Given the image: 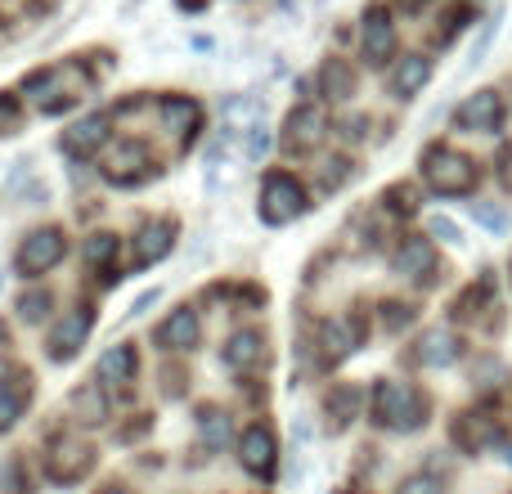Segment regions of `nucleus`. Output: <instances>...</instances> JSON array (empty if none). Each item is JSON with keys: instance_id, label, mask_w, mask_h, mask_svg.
Returning a JSON list of instances; mask_svg holds the SVG:
<instances>
[{"instance_id": "20e7f679", "label": "nucleus", "mask_w": 512, "mask_h": 494, "mask_svg": "<svg viewBox=\"0 0 512 494\" xmlns=\"http://www.w3.org/2000/svg\"><path fill=\"white\" fill-rule=\"evenodd\" d=\"M454 122L472 135H495L499 122H504V99H499V90H477L472 99H463Z\"/></svg>"}, {"instance_id": "412c9836", "label": "nucleus", "mask_w": 512, "mask_h": 494, "mask_svg": "<svg viewBox=\"0 0 512 494\" xmlns=\"http://www.w3.org/2000/svg\"><path fill=\"white\" fill-rule=\"evenodd\" d=\"M162 117H167V126L171 131H180V135H189L198 126V108L189 104V99H171V104L162 108Z\"/></svg>"}, {"instance_id": "aec40b11", "label": "nucleus", "mask_w": 512, "mask_h": 494, "mask_svg": "<svg viewBox=\"0 0 512 494\" xmlns=\"http://www.w3.org/2000/svg\"><path fill=\"white\" fill-rule=\"evenodd\" d=\"M351 90H355V77H351V68L346 63H324V95L328 99H351Z\"/></svg>"}, {"instance_id": "f704fd0d", "label": "nucleus", "mask_w": 512, "mask_h": 494, "mask_svg": "<svg viewBox=\"0 0 512 494\" xmlns=\"http://www.w3.org/2000/svg\"><path fill=\"white\" fill-rule=\"evenodd\" d=\"M0 288H5V274H0Z\"/></svg>"}, {"instance_id": "c85d7f7f", "label": "nucleus", "mask_w": 512, "mask_h": 494, "mask_svg": "<svg viewBox=\"0 0 512 494\" xmlns=\"http://www.w3.org/2000/svg\"><path fill=\"white\" fill-rule=\"evenodd\" d=\"M427 230H432L436 239H445V243H459V239H463L459 225H454L450 216H432V221H427Z\"/></svg>"}, {"instance_id": "2eb2a0df", "label": "nucleus", "mask_w": 512, "mask_h": 494, "mask_svg": "<svg viewBox=\"0 0 512 494\" xmlns=\"http://www.w3.org/2000/svg\"><path fill=\"white\" fill-rule=\"evenodd\" d=\"M162 342L176 346V351H194V346H198V315H194V310L180 306L176 315L162 324Z\"/></svg>"}, {"instance_id": "b1692460", "label": "nucleus", "mask_w": 512, "mask_h": 494, "mask_svg": "<svg viewBox=\"0 0 512 494\" xmlns=\"http://www.w3.org/2000/svg\"><path fill=\"white\" fill-rule=\"evenodd\" d=\"M225 436H230L225 414H216V409H212V414H203V441L212 445V450H216V445H225Z\"/></svg>"}, {"instance_id": "5701e85b", "label": "nucleus", "mask_w": 512, "mask_h": 494, "mask_svg": "<svg viewBox=\"0 0 512 494\" xmlns=\"http://www.w3.org/2000/svg\"><path fill=\"white\" fill-rule=\"evenodd\" d=\"M113 252H117V239H113V234H95V239L86 243V261H90V265H108V261H113Z\"/></svg>"}, {"instance_id": "72a5a7b5", "label": "nucleus", "mask_w": 512, "mask_h": 494, "mask_svg": "<svg viewBox=\"0 0 512 494\" xmlns=\"http://www.w3.org/2000/svg\"><path fill=\"white\" fill-rule=\"evenodd\" d=\"M108 494H126V490H108Z\"/></svg>"}, {"instance_id": "6ab92c4d", "label": "nucleus", "mask_w": 512, "mask_h": 494, "mask_svg": "<svg viewBox=\"0 0 512 494\" xmlns=\"http://www.w3.org/2000/svg\"><path fill=\"white\" fill-rule=\"evenodd\" d=\"M261 122V99H230V104H225V126H230V131H252V126Z\"/></svg>"}, {"instance_id": "9b49d317", "label": "nucleus", "mask_w": 512, "mask_h": 494, "mask_svg": "<svg viewBox=\"0 0 512 494\" xmlns=\"http://www.w3.org/2000/svg\"><path fill=\"white\" fill-rule=\"evenodd\" d=\"M459 360V337L450 333V328H432V333H423V342H418V364H427V369H445V364Z\"/></svg>"}, {"instance_id": "f257e3e1", "label": "nucleus", "mask_w": 512, "mask_h": 494, "mask_svg": "<svg viewBox=\"0 0 512 494\" xmlns=\"http://www.w3.org/2000/svg\"><path fill=\"white\" fill-rule=\"evenodd\" d=\"M373 418L382 427H391V432H414L427 418V400L409 382H378V391H373Z\"/></svg>"}, {"instance_id": "f03ea898", "label": "nucleus", "mask_w": 512, "mask_h": 494, "mask_svg": "<svg viewBox=\"0 0 512 494\" xmlns=\"http://www.w3.org/2000/svg\"><path fill=\"white\" fill-rule=\"evenodd\" d=\"M423 180L445 198L472 194V185H477V167H472V158H463V153H454V149H427Z\"/></svg>"}, {"instance_id": "9d476101", "label": "nucleus", "mask_w": 512, "mask_h": 494, "mask_svg": "<svg viewBox=\"0 0 512 494\" xmlns=\"http://www.w3.org/2000/svg\"><path fill=\"white\" fill-rule=\"evenodd\" d=\"M104 135H108L104 117H81V122L72 126V131H63L59 149L68 153V158H90V153H99V144H104Z\"/></svg>"}, {"instance_id": "7ed1b4c3", "label": "nucleus", "mask_w": 512, "mask_h": 494, "mask_svg": "<svg viewBox=\"0 0 512 494\" xmlns=\"http://www.w3.org/2000/svg\"><path fill=\"white\" fill-rule=\"evenodd\" d=\"M306 212V189L292 176H270L261 189V221L265 225H288Z\"/></svg>"}, {"instance_id": "a878e982", "label": "nucleus", "mask_w": 512, "mask_h": 494, "mask_svg": "<svg viewBox=\"0 0 512 494\" xmlns=\"http://www.w3.org/2000/svg\"><path fill=\"white\" fill-rule=\"evenodd\" d=\"M472 216H477L486 230H495V234H504L508 230V212H499V207H486V203H472Z\"/></svg>"}, {"instance_id": "39448f33", "label": "nucleus", "mask_w": 512, "mask_h": 494, "mask_svg": "<svg viewBox=\"0 0 512 494\" xmlns=\"http://www.w3.org/2000/svg\"><path fill=\"white\" fill-rule=\"evenodd\" d=\"M63 252H68L63 230H36V234H27L23 247H18V270L23 274H45L54 261H63Z\"/></svg>"}, {"instance_id": "f8f14e48", "label": "nucleus", "mask_w": 512, "mask_h": 494, "mask_svg": "<svg viewBox=\"0 0 512 494\" xmlns=\"http://www.w3.org/2000/svg\"><path fill=\"white\" fill-rule=\"evenodd\" d=\"M283 144H288V149H310V144L319 140V135H324V117H319V108H310V104H301L297 113L288 117V126H283Z\"/></svg>"}, {"instance_id": "6e6552de", "label": "nucleus", "mask_w": 512, "mask_h": 494, "mask_svg": "<svg viewBox=\"0 0 512 494\" xmlns=\"http://www.w3.org/2000/svg\"><path fill=\"white\" fill-rule=\"evenodd\" d=\"M171 239H176V225L171 221H144V230L135 234V265H153L171 252Z\"/></svg>"}, {"instance_id": "a211bd4d", "label": "nucleus", "mask_w": 512, "mask_h": 494, "mask_svg": "<svg viewBox=\"0 0 512 494\" xmlns=\"http://www.w3.org/2000/svg\"><path fill=\"white\" fill-rule=\"evenodd\" d=\"M225 360H230L234 373L256 369V364H261V337H256V333H239L230 342V351H225Z\"/></svg>"}, {"instance_id": "bb28decb", "label": "nucleus", "mask_w": 512, "mask_h": 494, "mask_svg": "<svg viewBox=\"0 0 512 494\" xmlns=\"http://www.w3.org/2000/svg\"><path fill=\"white\" fill-rule=\"evenodd\" d=\"M355 400H360V396H355L351 387H342V391H333V400H328V409H333V414H342V423H346V418L355 414Z\"/></svg>"}, {"instance_id": "f3484780", "label": "nucleus", "mask_w": 512, "mask_h": 494, "mask_svg": "<svg viewBox=\"0 0 512 494\" xmlns=\"http://www.w3.org/2000/svg\"><path fill=\"white\" fill-rule=\"evenodd\" d=\"M23 405H27V382H23V378L0 382V432H9V427L18 423Z\"/></svg>"}, {"instance_id": "4be33fe9", "label": "nucleus", "mask_w": 512, "mask_h": 494, "mask_svg": "<svg viewBox=\"0 0 512 494\" xmlns=\"http://www.w3.org/2000/svg\"><path fill=\"white\" fill-rule=\"evenodd\" d=\"M50 292H27L23 301H18V319H23V324H41L45 315H50Z\"/></svg>"}, {"instance_id": "cd10ccee", "label": "nucleus", "mask_w": 512, "mask_h": 494, "mask_svg": "<svg viewBox=\"0 0 512 494\" xmlns=\"http://www.w3.org/2000/svg\"><path fill=\"white\" fill-rule=\"evenodd\" d=\"M265 144H270V126L265 122H256L252 131H248V162H256L265 153Z\"/></svg>"}, {"instance_id": "393cba45", "label": "nucleus", "mask_w": 512, "mask_h": 494, "mask_svg": "<svg viewBox=\"0 0 512 494\" xmlns=\"http://www.w3.org/2000/svg\"><path fill=\"white\" fill-rule=\"evenodd\" d=\"M324 337H328V355H333V360H342L346 351H355V346H351V333H346V324H328Z\"/></svg>"}, {"instance_id": "ddd939ff", "label": "nucleus", "mask_w": 512, "mask_h": 494, "mask_svg": "<svg viewBox=\"0 0 512 494\" xmlns=\"http://www.w3.org/2000/svg\"><path fill=\"white\" fill-rule=\"evenodd\" d=\"M436 270V252L427 239H405V247L396 252V274H405V279H427V274Z\"/></svg>"}, {"instance_id": "c756f323", "label": "nucleus", "mask_w": 512, "mask_h": 494, "mask_svg": "<svg viewBox=\"0 0 512 494\" xmlns=\"http://www.w3.org/2000/svg\"><path fill=\"white\" fill-rule=\"evenodd\" d=\"M400 494H445V490H441V481H432V477H409L405 486H400Z\"/></svg>"}, {"instance_id": "1a4fd4ad", "label": "nucleus", "mask_w": 512, "mask_h": 494, "mask_svg": "<svg viewBox=\"0 0 512 494\" xmlns=\"http://www.w3.org/2000/svg\"><path fill=\"white\" fill-rule=\"evenodd\" d=\"M239 450H243L239 463L252 472V477H270V472H274V436L265 432V427H248Z\"/></svg>"}, {"instance_id": "dca6fc26", "label": "nucleus", "mask_w": 512, "mask_h": 494, "mask_svg": "<svg viewBox=\"0 0 512 494\" xmlns=\"http://www.w3.org/2000/svg\"><path fill=\"white\" fill-rule=\"evenodd\" d=\"M95 378L113 382V387L131 382V378H135V351H131V346H113V351H104V355H99Z\"/></svg>"}, {"instance_id": "2f4dec72", "label": "nucleus", "mask_w": 512, "mask_h": 494, "mask_svg": "<svg viewBox=\"0 0 512 494\" xmlns=\"http://www.w3.org/2000/svg\"><path fill=\"white\" fill-rule=\"evenodd\" d=\"M499 180H504V185L512 189V149L499 153Z\"/></svg>"}, {"instance_id": "0eeeda50", "label": "nucleus", "mask_w": 512, "mask_h": 494, "mask_svg": "<svg viewBox=\"0 0 512 494\" xmlns=\"http://www.w3.org/2000/svg\"><path fill=\"white\" fill-rule=\"evenodd\" d=\"M391 50H396V27H391L387 9H369V14H364V59L387 63Z\"/></svg>"}, {"instance_id": "7c9ffc66", "label": "nucleus", "mask_w": 512, "mask_h": 494, "mask_svg": "<svg viewBox=\"0 0 512 494\" xmlns=\"http://www.w3.org/2000/svg\"><path fill=\"white\" fill-rule=\"evenodd\" d=\"M14 122H18V104L9 95H0V135L14 131Z\"/></svg>"}, {"instance_id": "4468645a", "label": "nucleus", "mask_w": 512, "mask_h": 494, "mask_svg": "<svg viewBox=\"0 0 512 494\" xmlns=\"http://www.w3.org/2000/svg\"><path fill=\"white\" fill-rule=\"evenodd\" d=\"M427 77H432V63H427L423 54H409V59H400L396 72H391V90H396L400 99H414L418 90L427 86Z\"/></svg>"}, {"instance_id": "423d86ee", "label": "nucleus", "mask_w": 512, "mask_h": 494, "mask_svg": "<svg viewBox=\"0 0 512 494\" xmlns=\"http://www.w3.org/2000/svg\"><path fill=\"white\" fill-rule=\"evenodd\" d=\"M86 337H90V310L86 306L63 310V324L54 328V337H50V355L54 360H72V355L86 346Z\"/></svg>"}, {"instance_id": "473e14b6", "label": "nucleus", "mask_w": 512, "mask_h": 494, "mask_svg": "<svg viewBox=\"0 0 512 494\" xmlns=\"http://www.w3.org/2000/svg\"><path fill=\"white\" fill-rule=\"evenodd\" d=\"M387 310H391V319H387V324H391V328L409 324V306H387Z\"/></svg>"}]
</instances>
